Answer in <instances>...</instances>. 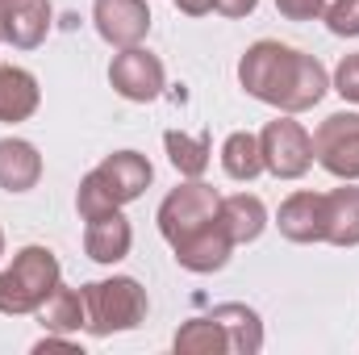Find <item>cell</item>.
<instances>
[{
  "label": "cell",
  "mask_w": 359,
  "mask_h": 355,
  "mask_svg": "<svg viewBox=\"0 0 359 355\" xmlns=\"http://www.w3.org/2000/svg\"><path fill=\"white\" fill-rule=\"evenodd\" d=\"M238 84L247 88V96L297 117V113L313 109L330 92V72L305 51H292L284 42L259 38L238 59Z\"/></svg>",
  "instance_id": "obj_1"
},
{
  "label": "cell",
  "mask_w": 359,
  "mask_h": 355,
  "mask_svg": "<svg viewBox=\"0 0 359 355\" xmlns=\"http://www.w3.org/2000/svg\"><path fill=\"white\" fill-rule=\"evenodd\" d=\"M155 180V168L147 155L138 151H113L104 155L88 176L80 180V192H76V209L80 217L88 222L96 213H109V209H121L130 201H138Z\"/></svg>",
  "instance_id": "obj_2"
},
{
  "label": "cell",
  "mask_w": 359,
  "mask_h": 355,
  "mask_svg": "<svg viewBox=\"0 0 359 355\" xmlns=\"http://www.w3.org/2000/svg\"><path fill=\"white\" fill-rule=\"evenodd\" d=\"M80 293H84V330L96 339L126 335V330H138L147 322L151 301L134 276L92 280V284H80Z\"/></svg>",
  "instance_id": "obj_3"
},
{
  "label": "cell",
  "mask_w": 359,
  "mask_h": 355,
  "mask_svg": "<svg viewBox=\"0 0 359 355\" xmlns=\"http://www.w3.org/2000/svg\"><path fill=\"white\" fill-rule=\"evenodd\" d=\"M63 284V267L55 260L50 247H21L13 255V264L0 272V314L21 318V314H38V305Z\"/></svg>",
  "instance_id": "obj_4"
},
{
  "label": "cell",
  "mask_w": 359,
  "mask_h": 355,
  "mask_svg": "<svg viewBox=\"0 0 359 355\" xmlns=\"http://www.w3.org/2000/svg\"><path fill=\"white\" fill-rule=\"evenodd\" d=\"M259 151H264V172L276 180H301L313 168V134L292 121V113H280L259 130Z\"/></svg>",
  "instance_id": "obj_5"
},
{
  "label": "cell",
  "mask_w": 359,
  "mask_h": 355,
  "mask_svg": "<svg viewBox=\"0 0 359 355\" xmlns=\"http://www.w3.org/2000/svg\"><path fill=\"white\" fill-rule=\"evenodd\" d=\"M217 205H222V196H217L213 184H205V180L180 184V188H172L163 196V205H159V234L176 247V243H184L196 230H205L217 217Z\"/></svg>",
  "instance_id": "obj_6"
},
{
  "label": "cell",
  "mask_w": 359,
  "mask_h": 355,
  "mask_svg": "<svg viewBox=\"0 0 359 355\" xmlns=\"http://www.w3.org/2000/svg\"><path fill=\"white\" fill-rule=\"evenodd\" d=\"M313 163L334 180H359V113H330L313 130Z\"/></svg>",
  "instance_id": "obj_7"
},
{
  "label": "cell",
  "mask_w": 359,
  "mask_h": 355,
  "mask_svg": "<svg viewBox=\"0 0 359 355\" xmlns=\"http://www.w3.org/2000/svg\"><path fill=\"white\" fill-rule=\"evenodd\" d=\"M109 84H113L117 96H126L134 105H147V100H159L163 96L168 72H163V59L151 55L147 46H126L109 63Z\"/></svg>",
  "instance_id": "obj_8"
},
{
  "label": "cell",
  "mask_w": 359,
  "mask_h": 355,
  "mask_svg": "<svg viewBox=\"0 0 359 355\" xmlns=\"http://www.w3.org/2000/svg\"><path fill=\"white\" fill-rule=\"evenodd\" d=\"M92 25L113 51L142 46L151 34V8L147 0H92Z\"/></svg>",
  "instance_id": "obj_9"
},
{
  "label": "cell",
  "mask_w": 359,
  "mask_h": 355,
  "mask_svg": "<svg viewBox=\"0 0 359 355\" xmlns=\"http://www.w3.org/2000/svg\"><path fill=\"white\" fill-rule=\"evenodd\" d=\"M276 226L288 243H326V192H292L280 205Z\"/></svg>",
  "instance_id": "obj_10"
},
{
  "label": "cell",
  "mask_w": 359,
  "mask_h": 355,
  "mask_svg": "<svg viewBox=\"0 0 359 355\" xmlns=\"http://www.w3.org/2000/svg\"><path fill=\"white\" fill-rule=\"evenodd\" d=\"M172 251H176V264L184 267V272L209 276V272H222V267L230 264V255H234V243H230V234L222 230V222L213 217L205 230L188 234V239H184V243H176Z\"/></svg>",
  "instance_id": "obj_11"
},
{
  "label": "cell",
  "mask_w": 359,
  "mask_h": 355,
  "mask_svg": "<svg viewBox=\"0 0 359 355\" xmlns=\"http://www.w3.org/2000/svg\"><path fill=\"white\" fill-rule=\"evenodd\" d=\"M130 247H134V230H130V222H126L121 209H109V213L88 217V226H84V251H88L92 264H104V267L121 264L130 255Z\"/></svg>",
  "instance_id": "obj_12"
},
{
  "label": "cell",
  "mask_w": 359,
  "mask_h": 355,
  "mask_svg": "<svg viewBox=\"0 0 359 355\" xmlns=\"http://www.w3.org/2000/svg\"><path fill=\"white\" fill-rule=\"evenodd\" d=\"M50 34V0H17L4 4V34L0 42L17 46V51H34L42 46Z\"/></svg>",
  "instance_id": "obj_13"
},
{
  "label": "cell",
  "mask_w": 359,
  "mask_h": 355,
  "mask_svg": "<svg viewBox=\"0 0 359 355\" xmlns=\"http://www.w3.org/2000/svg\"><path fill=\"white\" fill-rule=\"evenodd\" d=\"M217 222H222V230L230 234L234 247H247V243H255V239L264 234V226H268V205H264L255 192H234V196H222Z\"/></svg>",
  "instance_id": "obj_14"
},
{
  "label": "cell",
  "mask_w": 359,
  "mask_h": 355,
  "mask_svg": "<svg viewBox=\"0 0 359 355\" xmlns=\"http://www.w3.org/2000/svg\"><path fill=\"white\" fill-rule=\"evenodd\" d=\"M42 180V155L25 138H0V188L4 192H29Z\"/></svg>",
  "instance_id": "obj_15"
},
{
  "label": "cell",
  "mask_w": 359,
  "mask_h": 355,
  "mask_svg": "<svg viewBox=\"0 0 359 355\" xmlns=\"http://www.w3.org/2000/svg\"><path fill=\"white\" fill-rule=\"evenodd\" d=\"M42 105V88L34 80V72L25 67H0V121L4 126H17V121H29Z\"/></svg>",
  "instance_id": "obj_16"
},
{
  "label": "cell",
  "mask_w": 359,
  "mask_h": 355,
  "mask_svg": "<svg viewBox=\"0 0 359 355\" xmlns=\"http://www.w3.org/2000/svg\"><path fill=\"white\" fill-rule=\"evenodd\" d=\"M326 243L359 247V184L343 180V188L326 192Z\"/></svg>",
  "instance_id": "obj_17"
},
{
  "label": "cell",
  "mask_w": 359,
  "mask_h": 355,
  "mask_svg": "<svg viewBox=\"0 0 359 355\" xmlns=\"http://www.w3.org/2000/svg\"><path fill=\"white\" fill-rule=\"evenodd\" d=\"M209 314L222 322V330L230 339V355H259L264 351V322H259V314L251 305L226 301V305H213Z\"/></svg>",
  "instance_id": "obj_18"
},
{
  "label": "cell",
  "mask_w": 359,
  "mask_h": 355,
  "mask_svg": "<svg viewBox=\"0 0 359 355\" xmlns=\"http://www.w3.org/2000/svg\"><path fill=\"white\" fill-rule=\"evenodd\" d=\"M163 151H168L172 168H176L184 180H201L209 172V159H213V138H209V130H205V134L168 130V134H163Z\"/></svg>",
  "instance_id": "obj_19"
},
{
  "label": "cell",
  "mask_w": 359,
  "mask_h": 355,
  "mask_svg": "<svg viewBox=\"0 0 359 355\" xmlns=\"http://www.w3.org/2000/svg\"><path fill=\"white\" fill-rule=\"evenodd\" d=\"M38 322H42V330H55V335H76V330H84V293L59 284V288L38 305Z\"/></svg>",
  "instance_id": "obj_20"
},
{
  "label": "cell",
  "mask_w": 359,
  "mask_h": 355,
  "mask_svg": "<svg viewBox=\"0 0 359 355\" xmlns=\"http://www.w3.org/2000/svg\"><path fill=\"white\" fill-rule=\"evenodd\" d=\"M172 347H176V355H226L230 339H226V330L213 314H201V318H188L180 326Z\"/></svg>",
  "instance_id": "obj_21"
},
{
  "label": "cell",
  "mask_w": 359,
  "mask_h": 355,
  "mask_svg": "<svg viewBox=\"0 0 359 355\" xmlns=\"http://www.w3.org/2000/svg\"><path fill=\"white\" fill-rule=\"evenodd\" d=\"M222 168L226 176L238 184H251L255 176H264V151H259V134L238 130L222 142Z\"/></svg>",
  "instance_id": "obj_22"
},
{
  "label": "cell",
  "mask_w": 359,
  "mask_h": 355,
  "mask_svg": "<svg viewBox=\"0 0 359 355\" xmlns=\"http://www.w3.org/2000/svg\"><path fill=\"white\" fill-rule=\"evenodd\" d=\"M322 21L334 38H359V0H334Z\"/></svg>",
  "instance_id": "obj_23"
},
{
  "label": "cell",
  "mask_w": 359,
  "mask_h": 355,
  "mask_svg": "<svg viewBox=\"0 0 359 355\" xmlns=\"http://www.w3.org/2000/svg\"><path fill=\"white\" fill-rule=\"evenodd\" d=\"M330 88L339 92L343 100L359 105V51H355V55H343V63L334 67V80H330Z\"/></svg>",
  "instance_id": "obj_24"
},
{
  "label": "cell",
  "mask_w": 359,
  "mask_h": 355,
  "mask_svg": "<svg viewBox=\"0 0 359 355\" xmlns=\"http://www.w3.org/2000/svg\"><path fill=\"white\" fill-rule=\"evenodd\" d=\"M334 0H276V13L284 21H313V17H326Z\"/></svg>",
  "instance_id": "obj_25"
},
{
  "label": "cell",
  "mask_w": 359,
  "mask_h": 355,
  "mask_svg": "<svg viewBox=\"0 0 359 355\" xmlns=\"http://www.w3.org/2000/svg\"><path fill=\"white\" fill-rule=\"evenodd\" d=\"M259 8V0H213V13H222V17H251Z\"/></svg>",
  "instance_id": "obj_26"
},
{
  "label": "cell",
  "mask_w": 359,
  "mask_h": 355,
  "mask_svg": "<svg viewBox=\"0 0 359 355\" xmlns=\"http://www.w3.org/2000/svg\"><path fill=\"white\" fill-rule=\"evenodd\" d=\"M34 351H80V343H72V339H63V335L46 330V339H38V343H34Z\"/></svg>",
  "instance_id": "obj_27"
},
{
  "label": "cell",
  "mask_w": 359,
  "mask_h": 355,
  "mask_svg": "<svg viewBox=\"0 0 359 355\" xmlns=\"http://www.w3.org/2000/svg\"><path fill=\"white\" fill-rule=\"evenodd\" d=\"M176 8L188 17H205V13H213V0H176Z\"/></svg>",
  "instance_id": "obj_28"
},
{
  "label": "cell",
  "mask_w": 359,
  "mask_h": 355,
  "mask_svg": "<svg viewBox=\"0 0 359 355\" xmlns=\"http://www.w3.org/2000/svg\"><path fill=\"white\" fill-rule=\"evenodd\" d=\"M0 34H4V4H0Z\"/></svg>",
  "instance_id": "obj_29"
},
{
  "label": "cell",
  "mask_w": 359,
  "mask_h": 355,
  "mask_svg": "<svg viewBox=\"0 0 359 355\" xmlns=\"http://www.w3.org/2000/svg\"><path fill=\"white\" fill-rule=\"evenodd\" d=\"M0 260H4V230H0Z\"/></svg>",
  "instance_id": "obj_30"
},
{
  "label": "cell",
  "mask_w": 359,
  "mask_h": 355,
  "mask_svg": "<svg viewBox=\"0 0 359 355\" xmlns=\"http://www.w3.org/2000/svg\"><path fill=\"white\" fill-rule=\"evenodd\" d=\"M0 4H17V0H0Z\"/></svg>",
  "instance_id": "obj_31"
}]
</instances>
